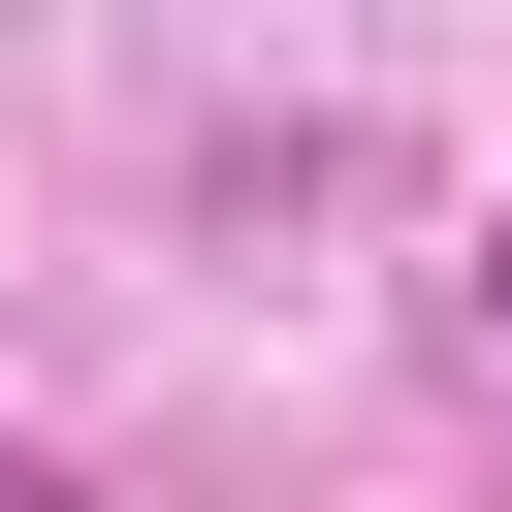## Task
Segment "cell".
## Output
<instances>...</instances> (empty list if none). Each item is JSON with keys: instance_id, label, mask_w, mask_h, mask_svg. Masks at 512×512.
<instances>
[{"instance_id": "1", "label": "cell", "mask_w": 512, "mask_h": 512, "mask_svg": "<svg viewBox=\"0 0 512 512\" xmlns=\"http://www.w3.org/2000/svg\"><path fill=\"white\" fill-rule=\"evenodd\" d=\"M480 352H512V256H480Z\"/></svg>"}]
</instances>
